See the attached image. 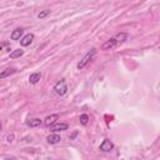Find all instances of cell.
<instances>
[{
  "mask_svg": "<svg viewBox=\"0 0 160 160\" xmlns=\"http://www.w3.org/2000/svg\"><path fill=\"white\" fill-rule=\"evenodd\" d=\"M54 91H55V94L59 95V96H64V95L68 92V85H66L65 79H61L60 81H58V82L54 85Z\"/></svg>",
  "mask_w": 160,
  "mask_h": 160,
  "instance_id": "1",
  "label": "cell"
},
{
  "mask_svg": "<svg viewBox=\"0 0 160 160\" xmlns=\"http://www.w3.org/2000/svg\"><path fill=\"white\" fill-rule=\"evenodd\" d=\"M95 54H96V50H95V49H91V50H90V51H89V52H88V54H86V55L80 60V62L78 64V69H79V70L84 69V68H85V66H86V65H88V64L94 59Z\"/></svg>",
  "mask_w": 160,
  "mask_h": 160,
  "instance_id": "2",
  "label": "cell"
},
{
  "mask_svg": "<svg viewBox=\"0 0 160 160\" xmlns=\"http://www.w3.org/2000/svg\"><path fill=\"white\" fill-rule=\"evenodd\" d=\"M34 34L32 32H29V34H26L25 36H22L21 39H20V45L21 46H28V45H30L31 42H32V40H34Z\"/></svg>",
  "mask_w": 160,
  "mask_h": 160,
  "instance_id": "3",
  "label": "cell"
},
{
  "mask_svg": "<svg viewBox=\"0 0 160 160\" xmlns=\"http://www.w3.org/2000/svg\"><path fill=\"white\" fill-rule=\"evenodd\" d=\"M114 149V144L109 140V139H105L101 144H100V150L104 151V152H108V151H111Z\"/></svg>",
  "mask_w": 160,
  "mask_h": 160,
  "instance_id": "4",
  "label": "cell"
},
{
  "mask_svg": "<svg viewBox=\"0 0 160 160\" xmlns=\"http://www.w3.org/2000/svg\"><path fill=\"white\" fill-rule=\"evenodd\" d=\"M56 120H59V115L58 114H51V115H49L44 119V125L45 126H51L56 122Z\"/></svg>",
  "mask_w": 160,
  "mask_h": 160,
  "instance_id": "5",
  "label": "cell"
},
{
  "mask_svg": "<svg viewBox=\"0 0 160 160\" xmlns=\"http://www.w3.org/2000/svg\"><path fill=\"white\" fill-rule=\"evenodd\" d=\"M69 125L65 124V122H60V124H54L50 126V130L52 132H59V131H64V130H68Z\"/></svg>",
  "mask_w": 160,
  "mask_h": 160,
  "instance_id": "6",
  "label": "cell"
},
{
  "mask_svg": "<svg viewBox=\"0 0 160 160\" xmlns=\"http://www.w3.org/2000/svg\"><path fill=\"white\" fill-rule=\"evenodd\" d=\"M115 45H118V41H116V39H115V38H111V39L106 40V41L102 44L101 50H110V49H112Z\"/></svg>",
  "mask_w": 160,
  "mask_h": 160,
  "instance_id": "7",
  "label": "cell"
},
{
  "mask_svg": "<svg viewBox=\"0 0 160 160\" xmlns=\"http://www.w3.org/2000/svg\"><path fill=\"white\" fill-rule=\"evenodd\" d=\"M60 140H61V138H60V135L58 134V132H52V134H50L48 138H46V141L49 142V144H58V142H60Z\"/></svg>",
  "mask_w": 160,
  "mask_h": 160,
  "instance_id": "8",
  "label": "cell"
},
{
  "mask_svg": "<svg viewBox=\"0 0 160 160\" xmlns=\"http://www.w3.org/2000/svg\"><path fill=\"white\" fill-rule=\"evenodd\" d=\"M22 34H24V29H22V28H18V29H15V30L11 32L10 39H11V40H20V38L22 36Z\"/></svg>",
  "mask_w": 160,
  "mask_h": 160,
  "instance_id": "9",
  "label": "cell"
},
{
  "mask_svg": "<svg viewBox=\"0 0 160 160\" xmlns=\"http://www.w3.org/2000/svg\"><path fill=\"white\" fill-rule=\"evenodd\" d=\"M40 79H41V74L40 72H32L29 76V82L32 84V85H35V84H38L40 81Z\"/></svg>",
  "mask_w": 160,
  "mask_h": 160,
  "instance_id": "10",
  "label": "cell"
},
{
  "mask_svg": "<svg viewBox=\"0 0 160 160\" xmlns=\"http://www.w3.org/2000/svg\"><path fill=\"white\" fill-rule=\"evenodd\" d=\"M16 72V69H14V68H8V69H5V70H2L1 72H0V79H4V78H6V76H10V75H12V74H15Z\"/></svg>",
  "mask_w": 160,
  "mask_h": 160,
  "instance_id": "11",
  "label": "cell"
},
{
  "mask_svg": "<svg viewBox=\"0 0 160 160\" xmlns=\"http://www.w3.org/2000/svg\"><path fill=\"white\" fill-rule=\"evenodd\" d=\"M128 34L126 32H119V34H116L114 38L116 39V41H118V44H121V42H124L126 39H128Z\"/></svg>",
  "mask_w": 160,
  "mask_h": 160,
  "instance_id": "12",
  "label": "cell"
},
{
  "mask_svg": "<svg viewBox=\"0 0 160 160\" xmlns=\"http://www.w3.org/2000/svg\"><path fill=\"white\" fill-rule=\"evenodd\" d=\"M22 55H24V50L16 49V50H12V51L10 52V59H18V58H20V56H22Z\"/></svg>",
  "mask_w": 160,
  "mask_h": 160,
  "instance_id": "13",
  "label": "cell"
},
{
  "mask_svg": "<svg viewBox=\"0 0 160 160\" xmlns=\"http://www.w3.org/2000/svg\"><path fill=\"white\" fill-rule=\"evenodd\" d=\"M41 120L40 119H31V120H29L26 124H28V126H30V128H36V126H40L41 125Z\"/></svg>",
  "mask_w": 160,
  "mask_h": 160,
  "instance_id": "14",
  "label": "cell"
},
{
  "mask_svg": "<svg viewBox=\"0 0 160 160\" xmlns=\"http://www.w3.org/2000/svg\"><path fill=\"white\" fill-rule=\"evenodd\" d=\"M80 124H82V125H86L88 122H89V115L88 114H82V115H80Z\"/></svg>",
  "mask_w": 160,
  "mask_h": 160,
  "instance_id": "15",
  "label": "cell"
},
{
  "mask_svg": "<svg viewBox=\"0 0 160 160\" xmlns=\"http://www.w3.org/2000/svg\"><path fill=\"white\" fill-rule=\"evenodd\" d=\"M50 14V10H44V11H41V12H39V15H38V18L39 19H44L45 16H48Z\"/></svg>",
  "mask_w": 160,
  "mask_h": 160,
  "instance_id": "16",
  "label": "cell"
},
{
  "mask_svg": "<svg viewBox=\"0 0 160 160\" xmlns=\"http://www.w3.org/2000/svg\"><path fill=\"white\" fill-rule=\"evenodd\" d=\"M6 141H8V142H12V141H14V134H12V132L8 135V138H6Z\"/></svg>",
  "mask_w": 160,
  "mask_h": 160,
  "instance_id": "17",
  "label": "cell"
}]
</instances>
